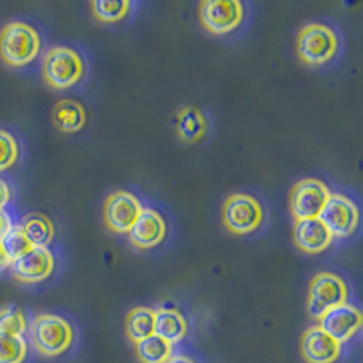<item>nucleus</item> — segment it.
Returning a JSON list of instances; mask_svg holds the SVG:
<instances>
[{
  "instance_id": "nucleus-1",
  "label": "nucleus",
  "mask_w": 363,
  "mask_h": 363,
  "mask_svg": "<svg viewBox=\"0 0 363 363\" xmlns=\"http://www.w3.org/2000/svg\"><path fill=\"white\" fill-rule=\"evenodd\" d=\"M42 38L33 26L21 21L0 29V58L11 67H24L40 55Z\"/></svg>"
},
{
  "instance_id": "nucleus-2",
  "label": "nucleus",
  "mask_w": 363,
  "mask_h": 363,
  "mask_svg": "<svg viewBox=\"0 0 363 363\" xmlns=\"http://www.w3.org/2000/svg\"><path fill=\"white\" fill-rule=\"evenodd\" d=\"M29 336L38 354L45 358L64 354L74 342L73 325L66 318L51 313H42L33 318Z\"/></svg>"
},
{
  "instance_id": "nucleus-3",
  "label": "nucleus",
  "mask_w": 363,
  "mask_h": 363,
  "mask_svg": "<svg viewBox=\"0 0 363 363\" xmlns=\"http://www.w3.org/2000/svg\"><path fill=\"white\" fill-rule=\"evenodd\" d=\"M86 62L84 57L73 48L55 45L44 55L42 74L44 80L55 89H69L84 79Z\"/></svg>"
},
{
  "instance_id": "nucleus-4",
  "label": "nucleus",
  "mask_w": 363,
  "mask_h": 363,
  "mask_svg": "<svg viewBox=\"0 0 363 363\" xmlns=\"http://www.w3.org/2000/svg\"><path fill=\"white\" fill-rule=\"evenodd\" d=\"M340 38L330 26L311 22L300 29L296 38V51L301 62L307 66H323L336 57Z\"/></svg>"
},
{
  "instance_id": "nucleus-5",
  "label": "nucleus",
  "mask_w": 363,
  "mask_h": 363,
  "mask_svg": "<svg viewBox=\"0 0 363 363\" xmlns=\"http://www.w3.org/2000/svg\"><path fill=\"white\" fill-rule=\"evenodd\" d=\"M265 218L260 200L245 193L231 194L223 202L222 220L223 225L235 235H249L262 227Z\"/></svg>"
},
{
  "instance_id": "nucleus-6",
  "label": "nucleus",
  "mask_w": 363,
  "mask_h": 363,
  "mask_svg": "<svg viewBox=\"0 0 363 363\" xmlns=\"http://www.w3.org/2000/svg\"><path fill=\"white\" fill-rule=\"evenodd\" d=\"M349 301V287L335 272H318L309 284L307 311L313 318H322L327 311Z\"/></svg>"
},
{
  "instance_id": "nucleus-7",
  "label": "nucleus",
  "mask_w": 363,
  "mask_h": 363,
  "mask_svg": "<svg viewBox=\"0 0 363 363\" xmlns=\"http://www.w3.org/2000/svg\"><path fill=\"white\" fill-rule=\"evenodd\" d=\"M330 189L318 178H303L291 189V215L294 220L320 218Z\"/></svg>"
},
{
  "instance_id": "nucleus-8",
  "label": "nucleus",
  "mask_w": 363,
  "mask_h": 363,
  "mask_svg": "<svg viewBox=\"0 0 363 363\" xmlns=\"http://www.w3.org/2000/svg\"><path fill=\"white\" fill-rule=\"evenodd\" d=\"M320 220L329 229L333 238H347L356 231L359 223L358 206L342 193H330Z\"/></svg>"
},
{
  "instance_id": "nucleus-9",
  "label": "nucleus",
  "mask_w": 363,
  "mask_h": 363,
  "mask_svg": "<svg viewBox=\"0 0 363 363\" xmlns=\"http://www.w3.org/2000/svg\"><path fill=\"white\" fill-rule=\"evenodd\" d=\"M245 8L238 0H207L200 4V21L213 35L235 31L244 21Z\"/></svg>"
},
{
  "instance_id": "nucleus-10",
  "label": "nucleus",
  "mask_w": 363,
  "mask_h": 363,
  "mask_svg": "<svg viewBox=\"0 0 363 363\" xmlns=\"http://www.w3.org/2000/svg\"><path fill=\"white\" fill-rule=\"evenodd\" d=\"M142 206L140 199L129 191H116L106 199L104 203V222L118 235H128L135 225L136 218L140 216Z\"/></svg>"
},
{
  "instance_id": "nucleus-11",
  "label": "nucleus",
  "mask_w": 363,
  "mask_h": 363,
  "mask_svg": "<svg viewBox=\"0 0 363 363\" xmlns=\"http://www.w3.org/2000/svg\"><path fill=\"white\" fill-rule=\"evenodd\" d=\"M55 255L50 247H33L24 256L11 262V274L22 284H40L53 274Z\"/></svg>"
},
{
  "instance_id": "nucleus-12",
  "label": "nucleus",
  "mask_w": 363,
  "mask_h": 363,
  "mask_svg": "<svg viewBox=\"0 0 363 363\" xmlns=\"http://www.w3.org/2000/svg\"><path fill=\"white\" fill-rule=\"evenodd\" d=\"M318 320H320L318 327L325 330L330 338H335L342 345V343L354 338L356 333L362 329L363 316L358 307L347 301V303H342V306L333 307L330 311H327Z\"/></svg>"
},
{
  "instance_id": "nucleus-13",
  "label": "nucleus",
  "mask_w": 363,
  "mask_h": 363,
  "mask_svg": "<svg viewBox=\"0 0 363 363\" xmlns=\"http://www.w3.org/2000/svg\"><path fill=\"white\" fill-rule=\"evenodd\" d=\"M128 235L129 242L136 249H153L165 240L167 225H165L164 216L158 211L151 209V207H144Z\"/></svg>"
},
{
  "instance_id": "nucleus-14",
  "label": "nucleus",
  "mask_w": 363,
  "mask_h": 363,
  "mask_svg": "<svg viewBox=\"0 0 363 363\" xmlns=\"http://www.w3.org/2000/svg\"><path fill=\"white\" fill-rule=\"evenodd\" d=\"M300 351L307 363H335L342 354V345L325 330L313 325L301 336Z\"/></svg>"
},
{
  "instance_id": "nucleus-15",
  "label": "nucleus",
  "mask_w": 363,
  "mask_h": 363,
  "mask_svg": "<svg viewBox=\"0 0 363 363\" xmlns=\"http://www.w3.org/2000/svg\"><path fill=\"white\" fill-rule=\"evenodd\" d=\"M293 238L296 247L307 255L323 252L330 247L333 240H335L320 218L294 220Z\"/></svg>"
},
{
  "instance_id": "nucleus-16",
  "label": "nucleus",
  "mask_w": 363,
  "mask_h": 363,
  "mask_svg": "<svg viewBox=\"0 0 363 363\" xmlns=\"http://www.w3.org/2000/svg\"><path fill=\"white\" fill-rule=\"evenodd\" d=\"M187 330H189V325H187L186 316L177 307L164 306L155 309V335L160 336L162 340L174 345L186 338Z\"/></svg>"
},
{
  "instance_id": "nucleus-17",
  "label": "nucleus",
  "mask_w": 363,
  "mask_h": 363,
  "mask_svg": "<svg viewBox=\"0 0 363 363\" xmlns=\"http://www.w3.org/2000/svg\"><path fill=\"white\" fill-rule=\"evenodd\" d=\"M177 133L184 142L202 140L207 133V120L200 109L196 108H182L177 113Z\"/></svg>"
},
{
  "instance_id": "nucleus-18",
  "label": "nucleus",
  "mask_w": 363,
  "mask_h": 363,
  "mask_svg": "<svg viewBox=\"0 0 363 363\" xmlns=\"http://www.w3.org/2000/svg\"><path fill=\"white\" fill-rule=\"evenodd\" d=\"M86 109L74 100H60L53 108V122L62 133H77L86 125Z\"/></svg>"
},
{
  "instance_id": "nucleus-19",
  "label": "nucleus",
  "mask_w": 363,
  "mask_h": 363,
  "mask_svg": "<svg viewBox=\"0 0 363 363\" xmlns=\"http://www.w3.org/2000/svg\"><path fill=\"white\" fill-rule=\"evenodd\" d=\"M125 333L135 343L155 335V309L151 307H135L125 318Z\"/></svg>"
},
{
  "instance_id": "nucleus-20",
  "label": "nucleus",
  "mask_w": 363,
  "mask_h": 363,
  "mask_svg": "<svg viewBox=\"0 0 363 363\" xmlns=\"http://www.w3.org/2000/svg\"><path fill=\"white\" fill-rule=\"evenodd\" d=\"M21 225L33 247H48L55 236V227L51 220L40 213L26 215Z\"/></svg>"
},
{
  "instance_id": "nucleus-21",
  "label": "nucleus",
  "mask_w": 363,
  "mask_h": 363,
  "mask_svg": "<svg viewBox=\"0 0 363 363\" xmlns=\"http://www.w3.org/2000/svg\"><path fill=\"white\" fill-rule=\"evenodd\" d=\"M173 347L174 345L157 335L135 343L136 356L140 358L142 363H167V359L173 356Z\"/></svg>"
},
{
  "instance_id": "nucleus-22",
  "label": "nucleus",
  "mask_w": 363,
  "mask_h": 363,
  "mask_svg": "<svg viewBox=\"0 0 363 363\" xmlns=\"http://www.w3.org/2000/svg\"><path fill=\"white\" fill-rule=\"evenodd\" d=\"M91 9L100 22L111 24V22L124 21L133 9V4L125 2V0H95L91 4Z\"/></svg>"
},
{
  "instance_id": "nucleus-23",
  "label": "nucleus",
  "mask_w": 363,
  "mask_h": 363,
  "mask_svg": "<svg viewBox=\"0 0 363 363\" xmlns=\"http://www.w3.org/2000/svg\"><path fill=\"white\" fill-rule=\"evenodd\" d=\"M28 340L0 333V363H24L28 358Z\"/></svg>"
},
{
  "instance_id": "nucleus-24",
  "label": "nucleus",
  "mask_w": 363,
  "mask_h": 363,
  "mask_svg": "<svg viewBox=\"0 0 363 363\" xmlns=\"http://www.w3.org/2000/svg\"><path fill=\"white\" fill-rule=\"evenodd\" d=\"M29 329L24 311L17 306L0 307V333L13 336H24Z\"/></svg>"
},
{
  "instance_id": "nucleus-25",
  "label": "nucleus",
  "mask_w": 363,
  "mask_h": 363,
  "mask_svg": "<svg viewBox=\"0 0 363 363\" xmlns=\"http://www.w3.org/2000/svg\"><path fill=\"white\" fill-rule=\"evenodd\" d=\"M0 244L6 249L11 260H17V258H21V256H24L26 252L33 249L28 236L24 235V229H22L21 223H13V227L6 233L4 238L0 240Z\"/></svg>"
},
{
  "instance_id": "nucleus-26",
  "label": "nucleus",
  "mask_w": 363,
  "mask_h": 363,
  "mask_svg": "<svg viewBox=\"0 0 363 363\" xmlns=\"http://www.w3.org/2000/svg\"><path fill=\"white\" fill-rule=\"evenodd\" d=\"M21 149H18L17 138L9 131L0 129V173L11 169L17 164Z\"/></svg>"
},
{
  "instance_id": "nucleus-27",
  "label": "nucleus",
  "mask_w": 363,
  "mask_h": 363,
  "mask_svg": "<svg viewBox=\"0 0 363 363\" xmlns=\"http://www.w3.org/2000/svg\"><path fill=\"white\" fill-rule=\"evenodd\" d=\"M9 202H11V187L4 178H0V211H4Z\"/></svg>"
},
{
  "instance_id": "nucleus-28",
  "label": "nucleus",
  "mask_w": 363,
  "mask_h": 363,
  "mask_svg": "<svg viewBox=\"0 0 363 363\" xmlns=\"http://www.w3.org/2000/svg\"><path fill=\"white\" fill-rule=\"evenodd\" d=\"M11 227H13L11 216L6 213V209L0 211V240L4 238V235L9 231V229H11Z\"/></svg>"
},
{
  "instance_id": "nucleus-29",
  "label": "nucleus",
  "mask_w": 363,
  "mask_h": 363,
  "mask_svg": "<svg viewBox=\"0 0 363 363\" xmlns=\"http://www.w3.org/2000/svg\"><path fill=\"white\" fill-rule=\"evenodd\" d=\"M11 262L13 260L9 258V255L6 252V249L2 247V244H0V272L11 267Z\"/></svg>"
},
{
  "instance_id": "nucleus-30",
  "label": "nucleus",
  "mask_w": 363,
  "mask_h": 363,
  "mask_svg": "<svg viewBox=\"0 0 363 363\" xmlns=\"http://www.w3.org/2000/svg\"><path fill=\"white\" fill-rule=\"evenodd\" d=\"M167 363H194V359H191L189 356L186 354H173L167 359Z\"/></svg>"
}]
</instances>
